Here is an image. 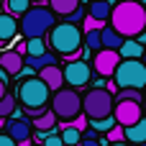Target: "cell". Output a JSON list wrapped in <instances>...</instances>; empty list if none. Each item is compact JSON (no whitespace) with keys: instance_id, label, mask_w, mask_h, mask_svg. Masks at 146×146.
<instances>
[{"instance_id":"cell-9","label":"cell","mask_w":146,"mask_h":146,"mask_svg":"<svg viewBox=\"0 0 146 146\" xmlns=\"http://www.w3.org/2000/svg\"><path fill=\"white\" fill-rule=\"evenodd\" d=\"M113 118H115L118 126L131 128V126H136V123L144 118V110H141L139 103H126V100H121V103H115V108H113Z\"/></svg>"},{"instance_id":"cell-11","label":"cell","mask_w":146,"mask_h":146,"mask_svg":"<svg viewBox=\"0 0 146 146\" xmlns=\"http://www.w3.org/2000/svg\"><path fill=\"white\" fill-rule=\"evenodd\" d=\"M8 136L18 146H31V121L28 118H18L8 123Z\"/></svg>"},{"instance_id":"cell-22","label":"cell","mask_w":146,"mask_h":146,"mask_svg":"<svg viewBox=\"0 0 146 146\" xmlns=\"http://www.w3.org/2000/svg\"><path fill=\"white\" fill-rule=\"evenodd\" d=\"M59 139H62V144H64V146H74V144H80V141H82V133H80V131H74L69 123H64V126H62Z\"/></svg>"},{"instance_id":"cell-33","label":"cell","mask_w":146,"mask_h":146,"mask_svg":"<svg viewBox=\"0 0 146 146\" xmlns=\"http://www.w3.org/2000/svg\"><path fill=\"white\" fill-rule=\"evenodd\" d=\"M77 21H82V8H77V10L69 15V21H67V23H74V26H77Z\"/></svg>"},{"instance_id":"cell-35","label":"cell","mask_w":146,"mask_h":146,"mask_svg":"<svg viewBox=\"0 0 146 146\" xmlns=\"http://www.w3.org/2000/svg\"><path fill=\"white\" fill-rule=\"evenodd\" d=\"M5 95H8V87H5V82H0V100H3Z\"/></svg>"},{"instance_id":"cell-17","label":"cell","mask_w":146,"mask_h":146,"mask_svg":"<svg viewBox=\"0 0 146 146\" xmlns=\"http://www.w3.org/2000/svg\"><path fill=\"white\" fill-rule=\"evenodd\" d=\"M77 8H80V0H49V10H51L54 15L69 18Z\"/></svg>"},{"instance_id":"cell-23","label":"cell","mask_w":146,"mask_h":146,"mask_svg":"<svg viewBox=\"0 0 146 146\" xmlns=\"http://www.w3.org/2000/svg\"><path fill=\"white\" fill-rule=\"evenodd\" d=\"M46 38H28L26 41V56H41L46 54Z\"/></svg>"},{"instance_id":"cell-25","label":"cell","mask_w":146,"mask_h":146,"mask_svg":"<svg viewBox=\"0 0 146 146\" xmlns=\"http://www.w3.org/2000/svg\"><path fill=\"white\" fill-rule=\"evenodd\" d=\"M28 3H31V0H8V3H5V10H8V15L15 18V15H23V13L31 8Z\"/></svg>"},{"instance_id":"cell-27","label":"cell","mask_w":146,"mask_h":146,"mask_svg":"<svg viewBox=\"0 0 146 146\" xmlns=\"http://www.w3.org/2000/svg\"><path fill=\"white\" fill-rule=\"evenodd\" d=\"M90 126H92L95 133H108V131L115 126V118L110 115V118H103V121H90Z\"/></svg>"},{"instance_id":"cell-5","label":"cell","mask_w":146,"mask_h":146,"mask_svg":"<svg viewBox=\"0 0 146 146\" xmlns=\"http://www.w3.org/2000/svg\"><path fill=\"white\" fill-rule=\"evenodd\" d=\"M113 108H115V98L108 92V90H90L85 98H82V110H85V118L87 121H103V118H110L113 115Z\"/></svg>"},{"instance_id":"cell-3","label":"cell","mask_w":146,"mask_h":146,"mask_svg":"<svg viewBox=\"0 0 146 146\" xmlns=\"http://www.w3.org/2000/svg\"><path fill=\"white\" fill-rule=\"evenodd\" d=\"M18 100L23 103L28 118L33 121V118H38V115L46 110V105H49V87H46L38 77H28V80L21 82V87H18Z\"/></svg>"},{"instance_id":"cell-38","label":"cell","mask_w":146,"mask_h":146,"mask_svg":"<svg viewBox=\"0 0 146 146\" xmlns=\"http://www.w3.org/2000/svg\"><path fill=\"white\" fill-rule=\"evenodd\" d=\"M141 110H144V113H146V98H144V103H141Z\"/></svg>"},{"instance_id":"cell-44","label":"cell","mask_w":146,"mask_h":146,"mask_svg":"<svg viewBox=\"0 0 146 146\" xmlns=\"http://www.w3.org/2000/svg\"><path fill=\"white\" fill-rule=\"evenodd\" d=\"M141 146H146V144H141Z\"/></svg>"},{"instance_id":"cell-16","label":"cell","mask_w":146,"mask_h":146,"mask_svg":"<svg viewBox=\"0 0 146 146\" xmlns=\"http://www.w3.org/2000/svg\"><path fill=\"white\" fill-rule=\"evenodd\" d=\"M15 33H18V21H15L13 15L3 13V15H0V46H3L8 38H13Z\"/></svg>"},{"instance_id":"cell-10","label":"cell","mask_w":146,"mask_h":146,"mask_svg":"<svg viewBox=\"0 0 146 146\" xmlns=\"http://www.w3.org/2000/svg\"><path fill=\"white\" fill-rule=\"evenodd\" d=\"M118 64H121L118 51H108V49H100V51L95 54V59H92V69H95L100 77H113L115 69H118Z\"/></svg>"},{"instance_id":"cell-14","label":"cell","mask_w":146,"mask_h":146,"mask_svg":"<svg viewBox=\"0 0 146 146\" xmlns=\"http://www.w3.org/2000/svg\"><path fill=\"white\" fill-rule=\"evenodd\" d=\"M118 56H121V62L141 59V56H144V46H141L136 38H126V41H123V46L118 49Z\"/></svg>"},{"instance_id":"cell-24","label":"cell","mask_w":146,"mask_h":146,"mask_svg":"<svg viewBox=\"0 0 146 146\" xmlns=\"http://www.w3.org/2000/svg\"><path fill=\"white\" fill-rule=\"evenodd\" d=\"M82 44L87 46V51L92 49V51L98 54V51L103 49V46H100V31H85V33H82Z\"/></svg>"},{"instance_id":"cell-7","label":"cell","mask_w":146,"mask_h":146,"mask_svg":"<svg viewBox=\"0 0 146 146\" xmlns=\"http://www.w3.org/2000/svg\"><path fill=\"white\" fill-rule=\"evenodd\" d=\"M51 113L56 115V121H74L82 113V98L77 95V90L72 87H62L59 92H54L51 98Z\"/></svg>"},{"instance_id":"cell-1","label":"cell","mask_w":146,"mask_h":146,"mask_svg":"<svg viewBox=\"0 0 146 146\" xmlns=\"http://www.w3.org/2000/svg\"><path fill=\"white\" fill-rule=\"evenodd\" d=\"M110 28L123 38H136L146 28V8L131 0H121L110 10Z\"/></svg>"},{"instance_id":"cell-8","label":"cell","mask_w":146,"mask_h":146,"mask_svg":"<svg viewBox=\"0 0 146 146\" xmlns=\"http://www.w3.org/2000/svg\"><path fill=\"white\" fill-rule=\"evenodd\" d=\"M62 74H64V82H67L72 90L85 87V85L92 80V69H90V64L82 62V59H77V62H67V67L62 69Z\"/></svg>"},{"instance_id":"cell-20","label":"cell","mask_w":146,"mask_h":146,"mask_svg":"<svg viewBox=\"0 0 146 146\" xmlns=\"http://www.w3.org/2000/svg\"><path fill=\"white\" fill-rule=\"evenodd\" d=\"M110 10H113V3L110 0H98V3H90V18L105 23L110 18Z\"/></svg>"},{"instance_id":"cell-32","label":"cell","mask_w":146,"mask_h":146,"mask_svg":"<svg viewBox=\"0 0 146 146\" xmlns=\"http://www.w3.org/2000/svg\"><path fill=\"white\" fill-rule=\"evenodd\" d=\"M0 146H18V144H15L8 133H0Z\"/></svg>"},{"instance_id":"cell-40","label":"cell","mask_w":146,"mask_h":146,"mask_svg":"<svg viewBox=\"0 0 146 146\" xmlns=\"http://www.w3.org/2000/svg\"><path fill=\"white\" fill-rule=\"evenodd\" d=\"M31 146H41V144H31Z\"/></svg>"},{"instance_id":"cell-2","label":"cell","mask_w":146,"mask_h":146,"mask_svg":"<svg viewBox=\"0 0 146 146\" xmlns=\"http://www.w3.org/2000/svg\"><path fill=\"white\" fill-rule=\"evenodd\" d=\"M49 44L56 54L67 56V59H74L80 56L82 51V31L74 26V23H54V28L49 31Z\"/></svg>"},{"instance_id":"cell-45","label":"cell","mask_w":146,"mask_h":146,"mask_svg":"<svg viewBox=\"0 0 146 146\" xmlns=\"http://www.w3.org/2000/svg\"><path fill=\"white\" fill-rule=\"evenodd\" d=\"M144 64H146V62H144Z\"/></svg>"},{"instance_id":"cell-31","label":"cell","mask_w":146,"mask_h":146,"mask_svg":"<svg viewBox=\"0 0 146 146\" xmlns=\"http://www.w3.org/2000/svg\"><path fill=\"white\" fill-rule=\"evenodd\" d=\"M38 144H41V146H64V144H62V139H59V133H46Z\"/></svg>"},{"instance_id":"cell-36","label":"cell","mask_w":146,"mask_h":146,"mask_svg":"<svg viewBox=\"0 0 146 146\" xmlns=\"http://www.w3.org/2000/svg\"><path fill=\"white\" fill-rule=\"evenodd\" d=\"M136 41H139V44H141V46H144V44H146V28H144V31H141V36H139V38H136Z\"/></svg>"},{"instance_id":"cell-21","label":"cell","mask_w":146,"mask_h":146,"mask_svg":"<svg viewBox=\"0 0 146 146\" xmlns=\"http://www.w3.org/2000/svg\"><path fill=\"white\" fill-rule=\"evenodd\" d=\"M23 62L28 64V67H33V69H46V67H54L56 64V54H51V51H46V54H41V56H23Z\"/></svg>"},{"instance_id":"cell-26","label":"cell","mask_w":146,"mask_h":146,"mask_svg":"<svg viewBox=\"0 0 146 146\" xmlns=\"http://www.w3.org/2000/svg\"><path fill=\"white\" fill-rule=\"evenodd\" d=\"M121 100H126V103H144V95L139 92V90H121L118 92V98H115V103H121Z\"/></svg>"},{"instance_id":"cell-28","label":"cell","mask_w":146,"mask_h":146,"mask_svg":"<svg viewBox=\"0 0 146 146\" xmlns=\"http://www.w3.org/2000/svg\"><path fill=\"white\" fill-rule=\"evenodd\" d=\"M15 113V98H10V95H5L3 100H0V118L5 121L8 115H13Z\"/></svg>"},{"instance_id":"cell-6","label":"cell","mask_w":146,"mask_h":146,"mask_svg":"<svg viewBox=\"0 0 146 146\" xmlns=\"http://www.w3.org/2000/svg\"><path fill=\"white\" fill-rule=\"evenodd\" d=\"M113 82L118 90H144L146 87V64L133 59V62H121L115 74H113Z\"/></svg>"},{"instance_id":"cell-43","label":"cell","mask_w":146,"mask_h":146,"mask_svg":"<svg viewBox=\"0 0 146 146\" xmlns=\"http://www.w3.org/2000/svg\"><path fill=\"white\" fill-rule=\"evenodd\" d=\"M36 3H41V0H36Z\"/></svg>"},{"instance_id":"cell-42","label":"cell","mask_w":146,"mask_h":146,"mask_svg":"<svg viewBox=\"0 0 146 146\" xmlns=\"http://www.w3.org/2000/svg\"><path fill=\"white\" fill-rule=\"evenodd\" d=\"M92 3H98V0H92Z\"/></svg>"},{"instance_id":"cell-19","label":"cell","mask_w":146,"mask_h":146,"mask_svg":"<svg viewBox=\"0 0 146 146\" xmlns=\"http://www.w3.org/2000/svg\"><path fill=\"white\" fill-rule=\"evenodd\" d=\"M56 123H59V121H56V115H54L51 110H44L38 118H33V121H31V128H36L38 133H46V131L51 133V128H54Z\"/></svg>"},{"instance_id":"cell-12","label":"cell","mask_w":146,"mask_h":146,"mask_svg":"<svg viewBox=\"0 0 146 146\" xmlns=\"http://www.w3.org/2000/svg\"><path fill=\"white\" fill-rule=\"evenodd\" d=\"M23 67H26V62H23V56L21 54H15L13 49H5L3 54H0V69L10 77V74H21L23 72Z\"/></svg>"},{"instance_id":"cell-37","label":"cell","mask_w":146,"mask_h":146,"mask_svg":"<svg viewBox=\"0 0 146 146\" xmlns=\"http://www.w3.org/2000/svg\"><path fill=\"white\" fill-rule=\"evenodd\" d=\"M131 3H139V5H144V8H146V0H131Z\"/></svg>"},{"instance_id":"cell-4","label":"cell","mask_w":146,"mask_h":146,"mask_svg":"<svg viewBox=\"0 0 146 146\" xmlns=\"http://www.w3.org/2000/svg\"><path fill=\"white\" fill-rule=\"evenodd\" d=\"M54 21L56 18H54V13L46 5H33V8H28L23 13V18L18 23V31L26 36V41L28 38H44L54 28Z\"/></svg>"},{"instance_id":"cell-15","label":"cell","mask_w":146,"mask_h":146,"mask_svg":"<svg viewBox=\"0 0 146 146\" xmlns=\"http://www.w3.org/2000/svg\"><path fill=\"white\" fill-rule=\"evenodd\" d=\"M123 41H126V38H123V36H118L110 26H105V28L100 31V46H103V49H108V51H118V49L123 46Z\"/></svg>"},{"instance_id":"cell-30","label":"cell","mask_w":146,"mask_h":146,"mask_svg":"<svg viewBox=\"0 0 146 146\" xmlns=\"http://www.w3.org/2000/svg\"><path fill=\"white\" fill-rule=\"evenodd\" d=\"M69 126H72L74 131H80V133H85V131H87V126H90V121H87L85 115H77V118H74V121L69 123Z\"/></svg>"},{"instance_id":"cell-29","label":"cell","mask_w":146,"mask_h":146,"mask_svg":"<svg viewBox=\"0 0 146 146\" xmlns=\"http://www.w3.org/2000/svg\"><path fill=\"white\" fill-rule=\"evenodd\" d=\"M108 141H113V144H123V141H126V139H123V126L115 123V126L108 131Z\"/></svg>"},{"instance_id":"cell-18","label":"cell","mask_w":146,"mask_h":146,"mask_svg":"<svg viewBox=\"0 0 146 146\" xmlns=\"http://www.w3.org/2000/svg\"><path fill=\"white\" fill-rule=\"evenodd\" d=\"M123 139H126V141H131V144H136V146L146 144V121L141 118L136 126H131V128H123Z\"/></svg>"},{"instance_id":"cell-41","label":"cell","mask_w":146,"mask_h":146,"mask_svg":"<svg viewBox=\"0 0 146 146\" xmlns=\"http://www.w3.org/2000/svg\"><path fill=\"white\" fill-rule=\"evenodd\" d=\"M74 146H82V144H74Z\"/></svg>"},{"instance_id":"cell-39","label":"cell","mask_w":146,"mask_h":146,"mask_svg":"<svg viewBox=\"0 0 146 146\" xmlns=\"http://www.w3.org/2000/svg\"><path fill=\"white\" fill-rule=\"evenodd\" d=\"M5 123H8V121H3V118H0V126H5Z\"/></svg>"},{"instance_id":"cell-34","label":"cell","mask_w":146,"mask_h":146,"mask_svg":"<svg viewBox=\"0 0 146 146\" xmlns=\"http://www.w3.org/2000/svg\"><path fill=\"white\" fill-rule=\"evenodd\" d=\"M80 144H82V146H100V141H98V139H87V136H82Z\"/></svg>"},{"instance_id":"cell-13","label":"cell","mask_w":146,"mask_h":146,"mask_svg":"<svg viewBox=\"0 0 146 146\" xmlns=\"http://www.w3.org/2000/svg\"><path fill=\"white\" fill-rule=\"evenodd\" d=\"M38 80L49 87V92H59V90L64 87V74H62V69H59L56 64L41 69V72H38Z\"/></svg>"}]
</instances>
